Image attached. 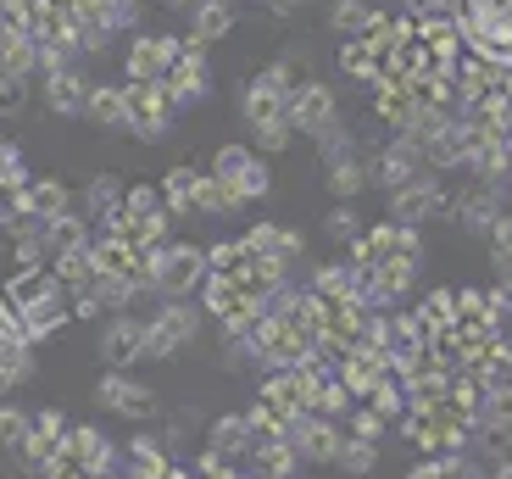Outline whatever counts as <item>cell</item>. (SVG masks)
<instances>
[{"label":"cell","instance_id":"cell-1","mask_svg":"<svg viewBox=\"0 0 512 479\" xmlns=\"http://www.w3.org/2000/svg\"><path fill=\"white\" fill-rule=\"evenodd\" d=\"M462 34L479 56L512 62V0H462Z\"/></svg>","mask_w":512,"mask_h":479},{"label":"cell","instance_id":"cell-21","mask_svg":"<svg viewBox=\"0 0 512 479\" xmlns=\"http://www.w3.org/2000/svg\"><path fill=\"white\" fill-rule=\"evenodd\" d=\"M490 479H512V463H496V468H490Z\"/></svg>","mask_w":512,"mask_h":479},{"label":"cell","instance_id":"cell-19","mask_svg":"<svg viewBox=\"0 0 512 479\" xmlns=\"http://www.w3.org/2000/svg\"><path fill=\"white\" fill-rule=\"evenodd\" d=\"M329 234H334V240H357V212L340 207V212L329 218Z\"/></svg>","mask_w":512,"mask_h":479},{"label":"cell","instance_id":"cell-13","mask_svg":"<svg viewBox=\"0 0 512 479\" xmlns=\"http://www.w3.org/2000/svg\"><path fill=\"white\" fill-rule=\"evenodd\" d=\"M34 441V413H17V407H0V446L23 457Z\"/></svg>","mask_w":512,"mask_h":479},{"label":"cell","instance_id":"cell-3","mask_svg":"<svg viewBox=\"0 0 512 479\" xmlns=\"http://www.w3.org/2000/svg\"><path fill=\"white\" fill-rule=\"evenodd\" d=\"M184 51L190 45H179V39H140L134 45V56H128V73H134V84H156V90L173 95V62H184Z\"/></svg>","mask_w":512,"mask_h":479},{"label":"cell","instance_id":"cell-8","mask_svg":"<svg viewBox=\"0 0 512 479\" xmlns=\"http://www.w3.org/2000/svg\"><path fill=\"white\" fill-rule=\"evenodd\" d=\"M67 468H78V474H106L112 468V441H106L101 429H67Z\"/></svg>","mask_w":512,"mask_h":479},{"label":"cell","instance_id":"cell-2","mask_svg":"<svg viewBox=\"0 0 512 479\" xmlns=\"http://www.w3.org/2000/svg\"><path fill=\"white\" fill-rule=\"evenodd\" d=\"M206 251L195 246H156L151 251V285L162 290V296H184V290H195V279H206Z\"/></svg>","mask_w":512,"mask_h":479},{"label":"cell","instance_id":"cell-14","mask_svg":"<svg viewBox=\"0 0 512 479\" xmlns=\"http://www.w3.org/2000/svg\"><path fill=\"white\" fill-rule=\"evenodd\" d=\"M373 463H379V441L346 435V446H340V468H346V474H373Z\"/></svg>","mask_w":512,"mask_h":479},{"label":"cell","instance_id":"cell-11","mask_svg":"<svg viewBox=\"0 0 512 479\" xmlns=\"http://www.w3.org/2000/svg\"><path fill=\"white\" fill-rule=\"evenodd\" d=\"M201 179H206V173H195V168H173V179L162 184L167 207H173V212H201Z\"/></svg>","mask_w":512,"mask_h":479},{"label":"cell","instance_id":"cell-9","mask_svg":"<svg viewBox=\"0 0 512 479\" xmlns=\"http://www.w3.org/2000/svg\"><path fill=\"white\" fill-rule=\"evenodd\" d=\"M251 457H256V474H262V479H295V468L307 463L290 441H268V446H256Z\"/></svg>","mask_w":512,"mask_h":479},{"label":"cell","instance_id":"cell-10","mask_svg":"<svg viewBox=\"0 0 512 479\" xmlns=\"http://www.w3.org/2000/svg\"><path fill=\"white\" fill-rule=\"evenodd\" d=\"M479 429H512V379H490L479 402Z\"/></svg>","mask_w":512,"mask_h":479},{"label":"cell","instance_id":"cell-18","mask_svg":"<svg viewBox=\"0 0 512 479\" xmlns=\"http://www.w3.org/2000/svg\"><path fill=\"white\" fill-rule=\"evenodd\" d=\"M51 106H62V112H84V90H78L73 78H51Z\"/></svg>","mask_w":512,"mask_h":479},{"label":"cell","instance_id":"cell-12","mask_svg":"<svg viewBox=\"0 0 512 479\" xmlns=\"http://www.w3.org/2000/svg\"><path fill=\"white\" fill-rule=\"evenodd\" d=\"M128 457H134V474L128 479H162L167 474V452H162V441H151V435H134Z\"/></svg>","mask_w":512,"mask_h":479},{"label":"cell","instance_id":"cell-5","mask_svg":"<svg viewBox=\"0 0 512 479\" xmlns=\"http://www.w3.org/2000/svg\"><path fill=\"white\" fill-rule=\"evenodd\" d=\"M184 340H195V312L184 301H167L162 318L145 324V357H173Z\"/></svg>","mask_w":512,"mask_h":479},{"label":"cell","instance_id":"cell-16","mask_svg":"<svg viewBox=\"0 0 512 479\" xmlns=\"http://www.w3.org/2000/svg\"><path fill=\"white\" fill-rule=\"evenodd\" d=\"M229 23H234V12L223 6V0H212V6H201V17H195V34H201V39H218Z\"/></svg>","mask_w":512,"mask_h":479},{"label":"cell","instance_id":"cell-6","mask_svg":"<svg viewBox=\"0 0 512 479\" xmlns=\"http://www.w3.org/2000/svg\"><path fill=\"white\" fill-rule=\"evenodd\" d=\"M95 402L112 407V413H123V418H151L156 413V396L145 385H134L123 368H106V379L95 385Z\"/></svg>","mask_w":512,"mask_h":479},{"label":"cell","instance_id":"cell-7","mask_svg":"<svg viewBox=\"0 0 512 479\" xmlns=\"http://www.w3.org/2000/svg\"><path fill=\"white\" fill-rule=\"evenodd\" d=\"M145 357V324L140 318H112V329L101 335V363L106 368H134Z\"/></svg>","mask_w":512,"mask_h":479},{"label":"cell","instance_id":"cell-20","mask_svg":"<svg viewBox=\"0 0 512 479\" xmlns=\"http://www.w3.org/2000/svg\"><path fill=\"white\" fill-rule=\"evenodd\" d=\"M407 479H446V457L435 452V457H429V463H418V468H412Z\"/></svg>","mask_w":512,"mask_h":479},{"label":"cell","instance_id":"cell-17","mask_svg":"<svg viewBox=\"0 0 512 479\" xmlns=\"http://www.w3.org/2000/svg\"><path fill=\"white\" fill-rule=\"evenodd\" d=\"M384 429H390V418L379 413V407H357V413H351V435H362V441H379Z\"/></svg>","mask_w":512,"mask_h":479},{"label":"cell","instance_id":"cell-15","mask_svg":"<svg viewBox=\"0 0 512 479\" xmlns=\"http://www.w3.org/2000/svg\"><path fill=\"white\" fill-rule=\"evenodd\" d=\"M123 201H128V190H123L117 179H95L90 190H84V207H90V212H101V218H112V212L123 207Z\"/></svg>","mask_w":512,"mask_h":479},{"label":"cell","instance_id":"cell-4","mask_svg":"<svg viewBox=\"0 0 512 479\" xmlns=\"http://www.w3.org/2000/svg\"><path fill=\"white\" fill-rule=\"evenodd\" d=\"M212 173H218L223 184H229L240 201H256V195H268V168L256 162L251 151H240V145H223L218 162H212Z\"/></svg>","mask_w":512,"mask_h":479}]
</instances>
